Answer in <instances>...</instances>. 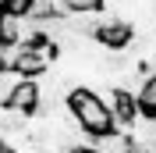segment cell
<instances>
[{
  "label": "cell",
  "mask_w": 156,
  "mask_h": 153,
  "mask_svg": "<svg viewBox=\"0 0 156 153\" xmlns=\"http://www.w3.org/2000/svg\"><path fill=\"white\" fill-rule=\"evenodd\" d=\"M21 78L25 75H21L18 68H0V107L11 100V93H14V86H18Z\"/></svg>",
  "instance_id": "cell-7"
},
{
  "label": "cell",
  "mask_w": 156,
  "mask_h": 153,
  "mask_svg": "<svg viewBox=\"0 0 156 153\" xmlns=\"http://www.w3.org/2000/svg\"><path fill=\"white\" fill-rule=\"evenodd\" d=\"M7 4H11V0H0V11H4V7H7Z\"/></svg>",
  "instance_id": "cell-12"
},
{
  "label": "cell",
  "mask_w": 156,
  "mask_h": 153,
  "mask_svg": "<svg viewBox=\"0 0 156 153\" xmlns=\"http://www.w3.org/2000/svg\"><path fill=\"white\" fill-rule=\"evenodd\" d=\"M92 39H96L103 50H110V54H124V50L131 47V39H135V25L128 18H117V14H103Z\"/></svg>",
  "instance_id": "cell-2"
},
{
  "label": "cell",
  "mask_w": 156,
  "mask_h": 153,
  "mask_svg": "<svg viewBox=\"0 0 156 153\" xmlns=\"http://www.w3.org/2000/svg\"><path fill=\"white\" fill-rule=\"evenodd\" d=\"M64 153H96V150H92L89 143H75V146H68Z\"/></svg>",
  "instance_id": "cell-11"
},
{
  "label": "cell",
  "mask_w": 156,
  "mask_h": 153,
  "mask_svg": "<svg viewBox=\"0 0 156 153\" xmlns=\"http://www.w3.org/2000/svg\"><path fill=\"white\" fill-rule=\"evenodd\" d=\"M21 29H25V14H11V11L0 14V39L18 43V39H21Z\"/></svg>",
  "instance_id": "cell-6"
},
{
  "label": "cell",
  "mask_w": 156,
  "mask_h": 153,
  "mask_svg": "<svg viewBox=\"0 0 156 153\" xmlns=\"http://www.w3.org/2000/svg\"><path fill=\"white\" fill-rule=\"evenodd\" d=\"M71 14H99L107 7V0H68Z\"/></svg>",
  "instance_id": "cell-9"
},
{
  "label": "cell",
  "mask_w": 156,
  "mask_h": 153,
  "mask_svg": "<svg viewBox=\"0 0 156 153\" xmlns=\"http://www.w3.org/2000/svg\"><path fill=\"white\" fill-rule=\"evenodd\" d=\"M0 14H4V11H0Z\"/></svg>",
  "instance_id": "cell-13"
},
{
  "label": "cell",
  "mask_w": 156,
  "mask_h": 153,
  "mask_svg": "<svg viewBox=\"0 0 156 153\" xmlns=\"http://www.w3.org/2000/svg\"><path fill=\"white\" fill-rule=\"evenodd\" d=\"M89 146L96 153H131V132L124 128H110V132L89 135Z\"/></svg>",
  "instance_id": "cell-4"
},
{
  "label": "cell",
  "mask_w": 156,
  "mask_h": 153,
  "mask_svg": "<svg viewBox=\"0 0 156 153\" xmlns=\"http://www.w3.org/2000/svg\"><path fill=\"white\" fill-rule=\"evenodd\" d=\"M138 110H142V118H156V75H149L146 82H142V89H138Z\"/></svg>",
  "instance_id": "cell-5"
},
{
  "label": "cell",
  "mask_w": 156,
  "mask_h": 153,
  "mask_svg": "<svg viewBox=\"0 0 156 153\" xmlns=\"http://www.w3.org/2000/svg\"><path fill=\"white\" fill-rule=\"evenodd\" d=\"M64 103H68V110L75 114V121L82 125L85 135H99V132H110L114 128V114H110V107L103 103V96L96 89L75 82L68 89V96H64Z\"/></svg>",
  "instance_id": "cell-1"
},
{
  "label": "cell",
  "mask_w": 156,
  "mask_h": 153,
  "mask_svg": "<svg viewBox=\"0 0 156 153\" xmlns=\"http://www.w3.org/2000/svg\"><path fill=\"white\" fill-rule=\"evenodd\" d=\"M7 103L18 107V110H25V114H39V107H43V89H39V78H21L18 86H14V93H11Z\"/></svg>",
  "instance_id": "cell-3"
},
{
  "label": "cell",
  "mask_w": 156,
  "mask_h": 153,
  "mask_svg": "<svg viewBox=\"0 0 156 153\" xmlns=\"http://www.w3.org/2000/svg\"><path fill=\"white\" fill-rule=\"evenodd\" d=\"M21 43H11V39H0V68H18L21 61Z\"/></svg>",
  "instance_id": "cell-8"
},
{
  "label": "cell",
  "mask_w": 156,
  "mask_h": 153,
  "mask_svg": "<svg viewBox=\"0 0 156 153\" xmlns=\"http://www.w3.org/2000/svg\"><path fill=\"white\" fill-rule=\"evenodd\" d=\"M29 7H32V0H11L4 11H11V14H29Z\"/></svg>",
  "instance_id": "cell-10"
}]
</instances>
